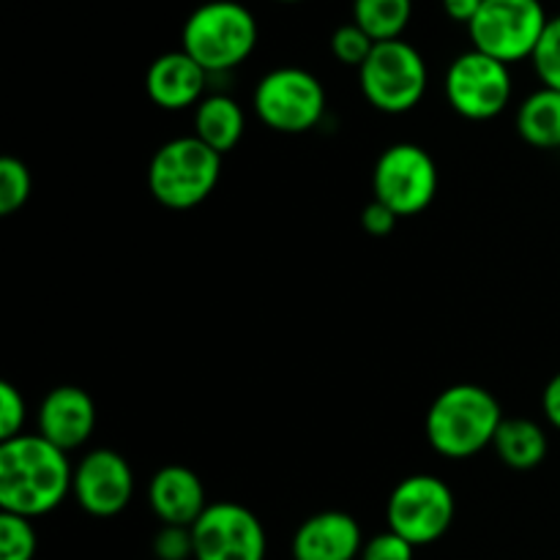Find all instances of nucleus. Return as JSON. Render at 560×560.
<instances>
[{
	"label": "nucleus",
	"instance_id": "9d476101",
	"mask_svg": "<svg viewBox=\"0 0 560 560\" xmlns=\"http://www.w3.org/2000/svg\"><path fill=\"white\" fill-rule=\"evenodd\" d=\"M512 71L506 63L468 49L448 63L443 93L448 107L465 120H492L512 102Z\"/></svg>",
	"mask_w": 560,
	"mask_h": 560
},
{
	"label": "nucleus",
	"instance_id": "5701e85b",
	"mask_svg": "<svg viewBox=\"0 0 560 560\" xmlns=\"http://www.w3.org/2000/svg\"><path fill=\"white\" fill-rule=\"evenodd\" d=\"M375 49V42L366 31H361L355 22H345L337 31L331 33V52L334 58L342 66H353V69H361L366 63V58Z\"/></svg>",
	"mask_w": 560,
	"mask_h": 560
},
{
	"label": "nucleus",
	"instance_id": "f257e3e1",
	"mask_svg": "<svg viewBox=\"0 0 560 560\" xmlns=\"http://www.w3.org/2000/svg\"><path fill=\"white\" fill-rule=\"evenodd\" d=\"M74 465L63 448L42 435L0 443V512L36 520L55 512L71 495Z\"/></svg>",
	"mask_w": 560,
	"mask_h": 560
},
{
	"label": "nucleus",
	"instance_id": "aec40b11",
	"mask_svg": "<svg viewBox=\"0 0 560 560\" xmlns=\"http://www.w3.org/2000/svg\"><path fill=\"white\" fill-rule=\"evenodd\" d=\"M413 16V0H353V22L372 36V42L402 38Z\"/></svg>",
	"mask_w": 560,
	"mask_h": 560
},
{
	"label": "nucleus",
	"instance_id": "4468645a",
	"mask_svg": "<svg viewBox=\"0 0 560 560\" xmlns=\"http://www.w3.org/2000/svg\"><path fill=\"white\" fill-rule=\"evenodd\" d=\"M208 71L184 49L164 52L148 66L145 93L156 107L167 113L197 107L206 98Z\"/></svg>",
	"mask_w": 560,
	"mask_h": 560
},
{
	"label": "nucleus",
	"instance_id": "ddd939ff",
	"mask_svg": "<svg viewBox=\"0 0 560 560\" xmlns=\"http://www.w3.org/2000/svg\"><path fill=\"white\" fill-rule=\"evenodd\" d=\"M38 435L66 454L82 448L96 430V402L80 386H55L36 410Z\"/></svg>",
	"mask_w": 560,
	"mask_h": 560
},
{
	"label": "nucleus",
	"instance_id": "412c9836",
	"mask_svg": "<svg viewBox=\"0 0 560 560\" xmlns=\"http://www.w3.org/2000/svg\"><path fill=\"white\" fill-rule=\"evenodd\" d=\"M31 191L33 178L27 164L16 156L0 159V213L11 217V213L22 211L31 200Z\"/></svg>",
	"mask_w": 560,
	"mask_h": 560
},
{
	"label": "nucleus",
	"instance_id": "f3484780",
	"mask_svg": "<svg viewBox=\"0 0 560 560\" xmlns=\"http://www.w3.org/2000/svg\"><path fill=\"white\" fill-rule=\"evenodd\" d=\"M246 131V113L228 93L206 96L195 107V137L217 153H230Z\"/></svg>",
	"mask_w": 560,
	"mask_h": 560
},
{
	"label": "nucleus",
	"instance_id": "4be33fe9",
	"mask_svg": "<svg viewBox=\"0 0 560 560\" xmlns=\"http://www.w3.org/2000/svg\"><path fill=\"white\" fill-rule=\"evenodd\" d=\"M33 556H36L33 520L0 512V560H33Z\"/></svg>",
	"mask_w": 560,
	"mask_h": 560
},
{
	"label": "nucleus",
	"instance_id": "a211bd4d",
	"mask_svg": "<svg viewBox=\"0 0 560 560\" xmlns=\"http://www.w3.org/2000/svg\"><path fill=\"white\" fill-rule=\"evenodd\" d=\"M498 459L512 470H534L539 468L550 452V438L545 427L536 424L534 419H503L498 427L495 441H492Z\"/></svg>",
	"mask_w": 560,
	"mask_h": 560
},
{
	"label": "nucleus",
	"instance_id": "cd10ccee",
	"mask_svg": "<svg viewBox=\"0 0 560 560\" xmlns=\"http://www.w3.org/2000/svg\"><path fill=\"white\" fill-rule=\"evenodd\" d=\"M397 213L388 206H383L381 200H372L370 206H364V211H361V228H364V233L372 235V238H386V235H392L394 230H397Z\"/></svg>",
	"mask_w": 560,
	"mask_h": 560
},
{
	"label": "nucleus",
	"instance_id": "423d86ee",
	"mask_svg": "<svg viewBox=\"0 0 560 560\" xmlns=\"http://www.w3.org/2000/svg\"><path fill=\"white\" fill-rule=\"evenodd\" d=\"M255 115L279 135H304L326 115V88L301 66H279L260 77L252 93Z\"/></svg>",
	"mask_w": 560,
	"mask_h": 560
},
{
	"label": "nucleus",
	"instance_id": "393cba45",
	"mask_svg": "<svg viewBox=\"0 0 560 560\" xmlns=\"http://www.w3.org/2000/svg\"><path fill=\"white\" fill-rule=\"evenodd\" d=\"M27 421V402L14 383H0V441L22 435Z\"/></svg>",
	"mask_w": 560,
	"mask_h": 560
},
{
	"label": "nucleus",
	"instance_id": "2eb2a0df",
	"mask_svg": "<svg viewBox=\"0 0 560 560\" xmlns=\"http://www.w3.org/2000/svg\"><path fill=\"white\" fill-rule=\"evenodd\" d=\"M293 560H355L364 550V534L348 512H317L293 534Z\"/></svg>",
	"mask_w": 560,
	"mask_h": 560
},
{
	"label": "nucleus",
	"instance_id": "6e6552de",
	"mask_svg": "<svg viewBox=\"0 0 560 560\" xmlns=\"http://www.w3.org/2000/svg\"><path fill=\"white\" fill-rule=\"evenodd\" d=\"M457 514L452 487L432 474L405 476L386 503L388 530L408 539L413 547L435 545L448 534Z\"/></svg>",
	"mask_w": 560,
	"mask_h": 560
},
{
	"label": "nucleus",
	"instance_id": "6ab92c4d",
	"mask_svg": "<svg viewBox=\"0 0 560 560\" xmlns=\"http://www.w3.org/2000/svg\"><path fill=\"white\" fill-rule=\"evenodd\" d=\"M517 135L528 145L552 151L560 148V91L541 85L517 107Z\"/></svg>",
	"mask_w": 560,
	"mask_h": 560
},
{
	"label": "nucleus",
	"instance_id": "f03ea898",
	"mask_svg": "<svg viewBox=\"0 0 560 560\" xmlns=\"http://www.w3.org/2000/svg\"><path fill=\"white\" fill-rule=\"evenodd\" d=\"M503 419L506 416L495 394L476 383H457L432 399L424 416V435L441 457L470 459L492 448Z\"/></svg>",
	"mask_w": 560,
	"mask_h": 560
},
{
	"label": "nucleus",
	"instance_id": "7ed1b4c3",
	"mask_svg": "<svg viewBox=\"0 0 560 560\" xmlns=\"http://www.w3.org/2000/svg\"><path fill=\"white\" fill-rule=\"evenodd\" d=\"M257 20L238 0H208L197 5L180 31V49L208 74L238 69L257 47Z\"/></svg>",
	"mask_w": 560,
	"mask_h": 560
},
{
	"label": "nucleus",
	"instance_id": "dca6fc26",
	"mask_svg": "<svg viewBox=\"0 0 560 560\" xmlns=\"http://www.w3.org/2000/svg\"><path fill=\"white\" fill-rule=\"evenodd\" d=\"M148 506L162 525L191 528L211 503H208L206 485L195 470L186 465H164L148 485Z\"/></svg>",
	"mask_w": 560,
	"mask_h": 560
},
{
	"label": "nucleus",
	"instance_id": "1a4fd4ad",
	"mask_svg": "<svg viewBox=\"0 0 560 560\" xmlns=\"http://www.w3.org/2000/svg\"><path fill=\"white\" fill-rule=\"evenodd\" d=\"M441 186L435 159L416 142H394L377 156L372 170L375 200L392 208L399 219L419 217L432 206Z\"/></svg>",
	"mask_w": 560,
	"mask_h": 560
},
{
	"label": "nucleus",
	"instance_id": "7c9ffc66",
	"mask_svg": "<svg viewBox=\"0 0 560 560\" xmlns=\"http://www.w3.org/2000/svg\"><path fill=\"white\" fill-rule=\"evenodd\" d=\"M277 3H301V0H277Z\"/></svg>",
	"mask_w": 560,
	"mask_h": 560
},
{
	"label": "nucleus",
	"instance_id": "20e7f679",
	"mask_svg": "<svg viewBox=\"0 0 560 560\" xmlns=\"http://www.w3.org/2000/svg\"><path fill=\"white\" fill-rule=\"evenodd\" d=\"M222 178V153L195 135L167 140L148 164V189L159 206L189 211L202 206Z\"/></svg>",
	"mask_w": 560,
	"mask_h": 560
},
{
	"label": "nucleus",
	"instance_id": "f8f14e48",
	"mask_svg": "<svg viewBox=\"0 0 560 560\" xmlns=\"http://www.w3.org/2000/svg\"><path fill=\"white\" fill-rule=\"evenodd\" d=\"M71 495L91 517H118L135 498V470L124 454L93 448L74 465Z\"/></svg>",
	"mask_w": 560,
	"mask_h": 560
},
{
	"label": "nucleus",
	"instance_id": "c756f323",
	"mask_svg": "<svg viewBox=\"0 0 560 560\" xmlns=\"http://www.w3.org/2000/svg\"><path fill=\"white\" fill-rule=\"evenodd\" d=\"M481 3L485 0H443V11L452 22H459V25H470L474 16L479 14Z\"/></svg>",
	"mask_w": 560,
	"mask_h": 560
},
{
	"label": "nucleus",
	"instance_id": "bb28decb",
	"mask_svg": "<svg viewBox=\"0 0 560 560\" xmlns=\"http://www.w3.org/2000/svg\"><path fill=\"white\" fill-rule=\"evenodd\" d=\"M416 547L408 539H402L394 530H383V534L372 536L370 541H364V550H361L359 560H413Z\"/></svg>",
	"mask_w": 560,
	"mask_h": 560
},
{
	"label": "nucleus",
	"instance_id": "a878e982",
	"mask_svg": "<svg viewBox=\"0 0 560 560\" xmlns=\"http://www.w3.org/2000/svg\"><path fill=\"white\" fill-rule=\"evenodd\" d=\"M153 556L156 560H189L195 558V536L184 525H162L153 536Z\"/></svg>",
	"mask_w": 560,
	"mask_h": 560
},
{
	"label": "nucleus",
	"instance_id": "c85d7f7f",
	"mask_svg": "<svg viewBox=\"0 0 560 560\" xmlns=\"http://www.w3.org/2000/svg\"><path fill=\"white\" fill-rule=\"evenodd\" d=\"M541 413L560 432V372L547 381L545 392H541Z\"/></svg>",
	"mask_w": 560,
	"mask_h": 560
},
{
	"label": "nucleus",
	"instance_id": "9b49d317",
	"mask_svg": "<svg viewBox=\"0 0 560 560\" xmlns=\"http://www.w3.org/2000/svg\"><path fill=\"white\" fill-rule=\"evenodd\" d=\"M195 560H266L268 536L260 517L235 501H219L191 525Z\"/></svg>",
	"mask_w": 560,
	"mask_h": 560
},
{
	"label": "nucleus",
	"instance_id": "39448f33",
	"mask_svg": "<svg viewBox=\"0 0 560 560\" xmlns=\"http://www.w3.org/2000/svg\"><path fill=\"white\" fill-rule=\"evenodd\" d=\"M359 85L366 102L386 115H405L416 109L430 85L427 60L405 38L375 44L366 63L359 69Z\"/></svg>",
	"mask_w": 560,
	"mask_h": 560
},
{
	"label": "nucleus",
	"instance_id": "b1692460",
	"mask_svg": "<svg viewBox=\"0 0 560 560\" xmlns=\"http://www.w3.org/2000/svg\"><path fill=\"white\" fill-rule=\"evenodd\" d=\"M530 63H534L541 85L560 91V14L550 16V25H547Z\"/></svg>",
	"mask_w": 560,
	"mask_h": 560
},
{
	"label": "nucleus",
	"instance_id": "0eeeda50",
	"mask_svg": "<svg viewBox=\"0 0 560 560\" xmlns=\"http://www.w3.org/2000/svg\"><path fill=\"white\" fill-rule=\"evenodd\" d=\"M550 16L541 0H485L468 25L474 49L512 66L534 58Z\"/></svg>",
	"mask_w": 560,
	"mask_h": 560
}]
</instances>
